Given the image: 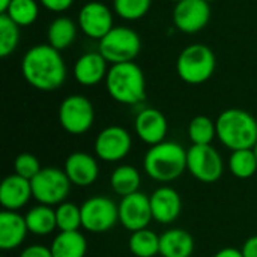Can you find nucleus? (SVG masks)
I'll use <instances>...</instances> for the list:
<instances>
[{
	"label": "nucleus",
	"mask_w": 257,
	"mask_h": 257,
	"mask_svg": "<svg viewBox=\"0 0 257 257\" xmlns=\"http://www.w3.org/2000/svg\"><path fill=\"white\" fill-rule=\"evenodd\" d=\"M170 2H175V3H178V2H182V0H170Z\"/></svg>",
	"instance_id": "ea45409f"
},
{
	"label": "nucleus",
	"mask_w": 257,
	"mask_h": 257,
	"mask_svg": "<svg viewBox=\"0 0 257 257\" xmlns=\"http://www.w3.org/2000/svg\"><path fill=\"white\" fill-rule=\"evenodd\" d=\"M217 136V125L208 116H196L188 125V137L193 145H211Z\"/></svg>",
	"instance_id": "c85d7f7f"
},
{
	"label": "nucleus",
	"mask_w": 257,
	"mask_h": 257,
	"mask_svg": "<svg viewBox=\"0 0 257 257\" xmlns=\"http://www.w3.org/2000/svg\"><path fill=\"white\" fill-rule=\"evenodd\" d=\"M242 254L244 257H257V235L248 238L242 245Z\"/></svg>",
	"instance_id": "c9c22d12"
},
{
	"label": "nucleus",
	"mask_w": 257,
	"mask_h": 257,
	"mask_svg": "<svg viewBox=\"0 0 257 257\" xmlns=\"http://www.w3.org/2000/svg\"><path fill=\"white\" fill-rule=\"evenodd\" d=\"M14 169H15V175L32 181L41 172V164H39V160L35 155H32V154H20L15 158Z\"/></svg>",
	"instance_id": "473e14b6"
},
{
	"label": "nucleus",
	"mask_w": 257,
	"mask_h": 257,
	"mask_svg": "<svg viewBox=\"0 0 257 257\" xmlns=\"http://www.w3.org/2000/svg\"><path fill=\"white\" fill-rule=\"evenodd\" d=\"M217 137L220 142L233 151L253 149L257 142V120L245 110H224L217 122Z\"/></svg>",
	"instance_id": "7ed1b4c3"
},
{
	"label": "nucleus",
	"mask_w": 257,
	"mask_h": 257,
	"mask_svg": "<svg viewBox=\"0 0 257 257\" xmlns=\"http://www.w3.org/2000/svg\"><path fill=\"white\" fill-rule=\"evenodd\" d=\"M105 86L110 96L126 105H134L146 98V78L134 62L116 63L108 68Z\"/></svg>",
	"instance_id": "f03ea898"
},
{
	"label": "nucleus",
	"mask_w": 257,
	"mask_h": 257,
	"mask_svg": "<svg viewBox=\"0 0 257 257\" xmlns=\"http://www.w3.org/2000/svg\"><path fill=\"white\" fill-rule=\"evenodd\" d=\"M214 257H244L242 251L238 250V248H233V247H227V248H223L220 250Z\"/></svg>",
	"instance_id": "e433bc0d"
},
{
	"label": "nucleus",
	"mask_w": 257,
	"mask_h": 257,
	"mask_svg": "<svg viewBox=\"0 0 257 257\" xmlns=\"http://www.w3.org/2000/svg\"><path fill=\"white\" fill-rule=\"evenodd\" d=\"M26 223L30 233L44 236L51 233L54 229H57L56 221V209H51L48 205H38L32 208L26 214Z\"/></svg>",
	"instance_id": "b1692460"
},
{
	"label": "nucleus",
	"mask_w": 257,
	"mask_h": 257,
	"mask_svg": "<svg viewBox=\"0 0 257 257\" xmlns=\"http://www.w3.org/2000/svg\"><path fill=\"white\" fill-rule=\"evenodd\" d=\"M211 18V6L206 0H182L173 9V23L184 33H196L206 27Z\"/></svg>",
	"instance_id": "ddd939ff"
},
{
	"label": "nucleus",
	"mask_w": 257,
	"mask_h": 257,
	"mask_svg": "<svg viewBox=\"0 0 257 257\" xmlns=\"http://www.w3.org/2000/svg\"><path fill=\"white\" fill-rule=\"evenodd\" d=\"M33 197L41 205H60L69 194L71 181L65 170L57 167H45L30 181Z\"/></svg>",
	"instance_id": "0eeeda50"
},
{
	"label": "nucleus",
	"mask_w": 257,
	"mask_h": 257,
	"mask_svg": "<svg viewBox=\"0 0 257 257\" xmlns=\"http://www.w3.org/2000/svg\"><path fill=\"white\" fill-rule=\"evenodd\" d=\"M194 251V239L184 229H170L160 236V254L163 257H190Z\"/></svg>",
	"instance_id": "412c9836"
},
{
	"label": "nucleus",
	"mask_w": 257,
	"mask_h": 257,
	"mask_svg": "<svg viewBox=\"0 0 257 257\" xmlns=\"http://www.w3.org/2000/svg\"><path fill=\"white\" fill-rule=\"evenodd\" d=\"M78 27L92 39L101 41L113 29V14L101 2H89L78 12Z\"/></svg>",
	"instance_id": "4468645a"
},
{
	"label": "nucleus",
	"mask_w": 257,
	"mask_h": 257,
	"mask_svg": "<svg viewBox=\"0 0 257 257\" xmlns=\"http://www.w3.org/2000/svg\"><path fill=\"white\" fill-rule=\"evenodd\" d=\"M140 47L142 41L139 33L125 26L113 27L99 41V53L111 65L134 62Z\"/></svg>",
	"instance_id": "423d86ee"
},
{
	"label": "nucleus",
	"mask_w": 257,
	"mask_h": 257,
	"mask_svg": "<svg viewBox=\"0 0 257 257\" xmlns=\"http://www.w3.org/2000/svg\"><path fill=\"white\" fill-rule=\"evenodd\" d=\"M128 244L136 257H154L160 253V236L149 229L133 232Z\"/></svg>",
	"instance_id": "a878e982"
},
{
	"label": "nucleus",
	"mask_w": 257,
	"mask_h": 257,
	"mask_svg": "<svg viewBox=\"0 0 257 257\" xmlns=\"http://www.w3.org/2000/svg\"><path fill=\"white\" fill-rule=\"evenodd\" d=\"M44 8H47L51 12H63L69 9L74 3V0H39Z\"/></svg>",
	"instance_id": "f704fd0d"
},
{
	"label": "nucleus",
	"mask_w": 257,
	"mask_h": 257,
	"mask_svg": "<svg viewBox=\"0 0 257 257\" xmlns=\"http://www.w3.org/2000/svg\"><path fill=\"white\" fill-rule=\"evenodd\" d=\"M131 136L122 126L104 128L95 140V152L102 161H120L131 151Z\"/></svg>",
	"instance_id": "f8f14e48"
},
{
	"label": "nucleus",
	"mask_w": 257,
	"mask_h": 257,
	"mask_svg": "<svg viewBox=\"0 0 257 257\" xmlns=\"http://www.w3.org/2000/svg\"><path fill=\"white\" fill-rule=\"evenodd\" d=\"M229 169L238 179H248L257 170V158L253 149L233 151L229 160Z\"/></svg>",
	"instance_id": "bb28decb"
},
{
	"label": "nucleus",
	"mask_w": 257,
	"mask_h": 257,
	"mask_svg": "<svg viewBox=\"0 0 257 257\" xmlns=\"http://www.w3.org/2000/svg\"><path fill=\"white\" fill-rule=\"evenodd\" d=\"M140 182H142L140 173L133 166H120V167L114 169V172L111 173V178H110L113 191L122 197L137 193Z\"/></svg>",
	"instance_id": "393cba45"
},
{
	"label": "nucleus",
	"mask_w": 257,
	"mask_h": 257,
	"mask_svg": "<svg viewBox=\"0 0 257 257\" xmlns=\"http://www.w3.org/2000/svg\"><path fill=\"white\" fill-rule=\"evenodd\" d=\"M59 120L66 133L74 136L84 134L92 128L95 120L93 105L83 95H71L59 107Z\"/></svg>",
	"instance_id": "6e6552de"
},
{
	"label": "nucleus",
	"mask_w": 257,
	"mask_h": 257,
	"mask_svg": "<svg viewBox=\"0 0 257 257\" xmlns=\"http://www.w3.org/2000/svg\"><path fill=\"white\" fill-rule=\"evenodd\" d=\"M134 128L142 142L151 146H155L164 142L167 136L169 123H167L166 116L160 110L143 108L136 117Z\"/></svg>",
	"instance_id": "2eb2a0df"
},
{
	"label": "nucleus",
	"mask_w": 257,
	"mask_h": 257,
	"mask_svg": "<svg viewBox=\"0 0 257 257\" xmlns=\"http://www.w3.org/2000/svg\"><path fill=\"white\" fill-rule=\"evenodd\" d=\"M21 72L32 87L44 92L59 89L66 80V65L60 51L50 44L29 48L21 60Z\"/></svg>",
	"instance_id": "f257e3e1"
},
{
	"label": "nucleus",
	"mask_w": 257,
	"mask_h": 257,
	"mask_svg": "<svg viewBox=\"0 0 257 257\" xmlns=\"http://www.w3.org/2000/svg\"><path fill=\"white\" fill-rule=\"evenodd\" d=\"M6 15L20 27H27L36 21L39 15V6L36 0H12Z\"/></svg>",
	"instance_id": "cd10ccee"
},
{
	"label": "nucleus",
	"mask_w": 257,
	"mask_h": 257,
	"mask_svg": "<svg viewBox=\"0 0 257 257\" xmlns=\"http://www.w3.org/2000/svg\"><path fill=\"white\" fill-rule=\"evenodd\" d=\"M206 2H209V3H211V2H215V0H206Z\"/></svg>",
	"instance_id": "a19ab883"
},
{
	"label": "nucleus",
	"mask_w": 257,
	"mask_h": 257,
	"mask_svg": "<svg viewBox=\"0 0 257 257\" xmlns=\"http://www.w3.org/2000/svg\"><path fill=\"white\" fill-rule=\"evenodd\" d=\"M18 24L14 23L6 14H0V56L5 59L12 54L20 41Z\"/></svg>",
	"instance_id": "7c9ffc66"
},
{
	"label": "nucleus",
	"mask_w": 257,
	"mask_h": 257,
	"mask_svg": "<svg viewBox=\"0 0 257 257\" xmlns=\"http://www.w3.org/2000/svg\"><path fill=\"white\" fill-rule=\"evenodd\" d=\"M146 173L158 182H172L178 179L187 169V151L175 142H163L145 155L143 161Z\"/></svg>",
	"instance_id": "20e7f679"
},
{
	"label": "nucleus",
	"mask_w": 257,
	"mask_h": 257,
	"mask_svg": "<svg viewBox=\"0 0 257 257\" xmlns=\"http://www.w3.org/2000/svg\"><path fill=\"white\" fill-rule=\"evenodd\" d=\"M56 221H57V229L60 232L78 230L80 227H83L81 226V208L69 202H63L57 205Z\"/></svg>",
	"instance_id": "c756f323"
},
{
	"label": "nucleus",
	"mask_w": 257,
	"mask_h": 257,
	"mask_svg": "<svg viewBox=\"0 0 257 257\" xmlns=\"http://www.w3.org/2000/svg\"><path fill=\"white\" fill-rule=\"evenodd\" d=\"M29 233L26 218L15 211H3L0 214V248L3 251L20 247Z\"/></svg>",
	"instance_id": "aec40b11"
},
{
	"label": "nucleus",
	"mask_w": 257,
	"mask_h": 257,
	"mask_svg": "<svg viewBox=\"0 0 257 257\" xmlns=\"http://www.w3.org/2000/svg\"><path fill=\"white\" fill-rule=\"evenodd\" d=\"M187 169L200 182L212 184L221 178L224 164L211 145H193L187 151Z\"/></svg>",
	"instance_id": "9d476101"
},
{
	"label": "nucleus",
	"mask_w": 257,
	"mask_h": 257,
	"mask_svg": "<svg viewBox=\"0 0 257 257\" xmlns=\"http://www.w3.org/2000/svg\"><path fill=\"white\" fill-rule=\"evenodd\" d=\"M217 66L214 51L205 44H191L185 47L176 60V72L188 84H202L208 81Z\"/></svg>",
	"instance_id": "39448f33"
},
{
	"label": "nucleus",
	"mask_w": 257,
	"mask_h": 257,
	"mask_svg": "<svg viewBox=\"0 0 257 257\" xmlns=\"http://www.w3.org/2000/svg\"><path fill=\"white\" fill-rule=\"evenodd\" d=\"M152 215L151 199L137 191L134 194L122 197L119 203V221L130 232H137L142 229H148Z\"/></svg>",
	"instance_id": "9b49d317"
},
{
	"label": "nucleus",
	"mask_w": 257,
	"mask_h": 257,
	"mask_svg": "<svg viewBox=\"0 0 257 257\" xmlns=\"http://www.w3.org/2000/svg\"><path fill=\"white\" fill-rule=\"evenodd\" d=\"M53 257H84L87 251L86 238L78 232H60L50 247Z\"/></svg>",
	"instance_id": "4be33fe9"
},
{
	"label": "nucleus",
	"mask_w": 257,
	"mask_h": 257,
	"mask_svg": "<svg viewBox=\"0 0 257 257\" xmlns=\"http://www.w3.org/2000/svg\"><path fill=\"white\" fill-rule=\"evenodd\" d=\"M107 60L102 54L98 53H86L78 57L74 65V77L81 86H95L101 83L107 77Z\"/></svg>",
	"instance_id": "6ab92c4d"
},
{
	"label": "nucleus",
	"mask_w": 257,
	"mask_h": 257,
	"mask_svg": "<svg viewBox=\"0 0 257 257\" xmlns=\"http://www.w3.org/2000/svg\"><path fill=\"white\" fill-rule=\"evenodd\" d=\"M11 3H12V0H0V14H6Z\"/></svg>",
	"instance_id": "4c0bfd02"
},
{
	"label": "nucleus",
	"mask_w": 257,
	"mask_h": 257,
	"mask_svg": "<svg viewBox=\"0 0 257 257\" xmlns=\"http://www.w3.org/2000/svg\"><path fill=\"white\" fill-rule=\"evenodd\" d=\"M81 226L87 232L102 233L119 221V206L104 196L87 199L81 206Z\"/></svg>",
	"instance_id": "1a4fd4ad"
},
{
	"label": "nucleus",
	"mask_w": 257,
	"mask_h": 257,
	"mask_svg": "<svg viewBox=\"0 0 257 257\" xmlns=\"http://www.w3.org/2000/svg\"><path fill=\"white\" fill-rule=\"evenodd\" d=\"M149 199L154 220H157L158 223L170 224L181 215L182 202L176 190L170 187H161L155 190Z\"/></svg>",
	"instance_id": "f3484780"
},
{
	"label": "nucleus",
	"mask_w": 257,
	"mask_h": 257,
	"mask_svg": "<svg viewBox=\"0 0 257 257\" xmlns=\"http://www.w3.org/2000/svg\"><path fill=\"white\" fill-rule=\"evenodd\" d=\"M152 0H113L114 12L123 20H140L151 9Z\"/></svg>",
	"instance_id": "2f4dec72"
},
{
	"label": "nucleus",
	"mask_w": 257,
	"mask_h": 257,
	"mask_svg": "<svg viewBox=\"0 0 257 257\" xmlns=\"http://www.w3.org/2000/svg\"><path fill=\"white\" fill-rule=\"evenodd\" d=\"M75 36H77V26L68 17H57L56 20L51 21L47 30L48 44L59 51L66 50L75 41Z\"/></svg>",
	"instance_id": "5701e85b"
},
{
	"label": "nucleus",
	"mask_w": 257,
	"mask_h": 257,
	"mask_svg": "<svg viewBox=\"0 0 257 257\" xmlns=\"http://www.w3.org/2000/svg\"><path fill=\"white\" fill-rule=\"evenodd\" d=\"M33 197L32 182L18 175H9L0 185V203L6 211L21 209Z\"/></svg>",
	"instance_id": "a211bd4d"
},
{
	"label": "nucleus",
	"mask_w": 257,
	"mask_h": 257,
	"mask_svg": "<svg viewBox=\"0 0 257 257\" xmlns=\"http://www.w3.org/2000/svg\"><path fill=\"white\" fill-rule=\"evenodd\" d=\"M253 152H254V155H256V158H257V142H256V145H254V148H253Z\"/></svg>",
	"instance_id": "58836bf2"
},
{
	"label": "nucleus",
	"mask_w": 257,
	"mask_h": 257,
	"mask_svg": "<svg viewBox=\"0 0 257 257\" xmlns=\"http://www.w3.org/2000/svg\"><path fill=\"white\" fill-rule=\"evenodd\" d=\"M20 257H53V253L44 245H29L21 251Z\"/></svg>",
	"instance_id": "72a5a7b5"
},
{
	"label": "nucleus",
	"mask_w": 257,
	"mask_h": 257,
	"mask_svg": "<svg viewBox=\"0 0 257 257\" xmlns=\"http://www.w3.org/2000/svg\"><path fill=\"white\" fill-rule=\"evenodd\" d=\"M65 173L69 178L71 184L77 187H89L92 185L98 175L99 167L96 160L86 152H74L65 161Z\"/></svg>",
	"instance_id": "dca6fc26"
}]
</instances>
